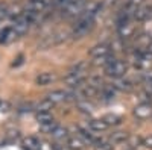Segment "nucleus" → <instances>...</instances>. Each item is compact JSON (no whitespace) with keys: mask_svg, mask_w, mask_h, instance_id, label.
<instances>
[{"mask_svg":"<svg viewBox=\"0 0 152 150\" xmlns=\"http://www.w3.org/2000/svg\"><path fill=\"white\" fill-rule=\"evenodd\" d=\"M41 150H55V144H50V143L41 141Z\"/></svg>","mask_w":152,"mask_h":150,"instance_id":"nucleus-35","label":"nucleus"},{"mask_svg":"<svg viewBox=\"0 0 152 150\" xmlns=\"http://www.w3.org/2000/svg\"><path fill=\"white\" fill-rule=\"evenodd\" d=\"M142 143H143V138H140V136H129V140H128V144L132 146L134 149L142 146Z\"/></svg>","mask_w":152,"mask_h":150,"instance_id":"nucleus-31","label":"nucleus"},{"mask_svg":"<svg viewBox=\"0 0 152 150\" xmlns=\"http://www.w3.org/2000/svg\"><path fill=\"white\" fill-rule=\"evenodd\" d=\"M151 43H152V36L149 33H140V35H137L135 38L132 40V43H131L132 53H145Z\"/></svg>","mask_w":152,"mask_h":150,"instance_id":"nucleus-5","label":"nucleus"},{"mask_svg":"<svg viewBox=\"0 0 152 150\" xmlns=\"http://www.w3.org/2000/svg\"><path fill=\"white\" fill-rule=\"evenodd\" d=\"M131 64L138 71H148L152 67V56L148 53H132Z\"/></svg>","mask_w":152,"mask_h":150,"instance_id":"nucleus-4","label":"nucleus"},{"mask_svg":"<svg viewBox=\"0 0 152 150\" xmlns=\"http://www.w3.org/2000/svg\"><path fill=\"white\" fill-rule=\"evenodd\" d=\"M66 3V0H52V6L53 8H56V9H59L61 11V8H62V5Z\"/></svg>","mask_w":152,"mask_h":150,"instance_id":"nucleus-34","label":"nucleus"},{"mask_svg":"<svg viewBox=\"0 0 152 150\" xmlns=\"http://www.w3.org/2000/svg\"><path fill=\"white\" fill-rule=\"evenodd\" d=\"M15 38H18V35L12 26H6L3 28V30H0V44H9Z\"/></svg>","mask_w":152,"mask_h":150,"instance_id":"nucleus-14","label":"nucleus"},{"mask_svg":"<svg viewBox=\"0 0 152 150\" xmlns=\"http://www.w3.org/2000/svg\"><path fill=\"white\" fill-rule=\"evenodd\" d=\"M58 126H59V124H58V123L53 120V121L46 123V124H40V129H41L44 133H49V135H50V133H52V132H53V130H55Z\"/></svg>","mask_w":152,"mask_h":150,"instance_id":"nucleus-29","label":"nucleus"},{"mask_svg":"<svg viewBox=\"0 0 152 150\" xmlns=\"http://www.w3.org/2000/svg\"><path fill=\"white\" fill-rule=\"evenodd\" d=\"M76 108L81 112H84V114H91L93 112V105L88 100H79V102H76Z\"/></svg>","mask_w":152,"mask_h":150,"instance_id":"nucleus-27","label":"nucleus"},{"mask_svg":"<svg viewBox=\"0 0 152 150\" xmlns=\"http://www.w3.org/2000/svg\"><path fill=\"white\" fill-rule=\"evenodd\" d=\"M24 12V11H23ZM32 26V23L26 18V17H24V14H21L15 21H14V24H12V28H14L15 29V32H17V35L18 36H21V35H24V33H26L28 30H29V28Z\"/></svg>","mask_w":152,"mask_h":150,"instance_id":"nucleus-10","label":"nucleus"},{"mask_svg":"<svg viewBox=\"0 0 152 150\" xmlns=\"http://www.w3.org/2000/svg\"><path fill=\"white\" fill-rule=\"evenodd\" d=\"M116 59V56H114V53H110L107 56H100V58H94L93 62H91V65L93 67H107L108 64H111V62Z\"/></svg>","mask_w":152,"mask_h":150,"instance_id":"nucleus-22","label":"nucleus"},{"mask_svg":"<svg viewBox=\"0 0 152 150\" xmlns=\"http://www.w3.org/2000/svg\"><path fill=\"white\" fill-rule=\"evenodd\" d=\"M35 120L38 121V124H46V123H50L53 121L55 117L50 111H43V112H37L35 114Z\"/></svg>","mask_w":152,"mask_h":150,"instance_id":"nucleus-23","label":"nucleus"},{"mask_svg":"<svg viewBox=\"0 0 152 150\" xmlns=\"http://www.w3.org/2000/svg\"><path fill=\"white\" fill-rule=\"evenodd\" d=\"M24 150H41V141L37 136H28L23 141Z\"/></svg>","mask_w":152,"mask_h":150,"instance_id":"nucleus-21","label":"nucleus"},{"mask_svg":"<svg viewBox=\"0 0 152 150\" xmlns=\"http://www.w3.org/2000/svg\"><path fill=\"white\" fill-rule=\"evenodd\" d=\"M117 3H119V0H100L99 2V15L107 11H111L113 6H116Z\"/></svg>","mask_w":152,"mask_h":150,"instance_id":"nucleus-25","label":"nucleus"},{"mask_svg":"<svg viewBox=\"0 0 152 150\" xmlns=\"http://www.w3.org/2000/svg\"><path fill=\"white\" fill-rule=\"evenodd\" d=\"M129 140V133L125 132V130H117V132H113L110 135V143L113 146H117V144H123V143H128Z\"/></svg>","mask_w":152,"mask_h":150,"instance_id":"nucleus-19","label":"nucleus"},{"mask_svg":"<svg viewBox=\"0 0 152 150\" xmlns=\"http://www.w3.org/2000/svg\"><path fill=\"white\" fill-rule=\"evenodd\" d=\"M67 146H69L72 150H84L87 144L79 138V136H70L69 141H67Z\"/></svg>","mask_w":152,"mask_h":150,"instance_id":"nucleus-24","label":"nucleus"},{"mask_svg":"<svg viewBox=\"0 0 152 150\" xmlns=\"http://www.w3.org/2000/svg\"><path fill=\"white\" fill-rule=\"evenodd\" d=\"M46 99H49L50 102H53L55 105H58V103H62V102H67V100H70V93L62 91V90H55V91H52V93H49Z\"/></svg>","mask_w":152,"mask_h":150,"instance_id":"nucleus-15","label":"nucleus"},{"mask_svg":"<svg viewBox=\"0 0 152 150\" xmlns=\"http://www.w3.org/2000/svg\"><path fill=\"white\" fill-rule=\"evenodd\" d=\"M138 21L135 20H129V21H125L122 24L117 26V33H119V38L123 41H128L135 38V32H137V24Z\"/></svg>","mask_w":152,"mask_h":150,"instance_id":"nucleus-3","label":"nucleus"},{"mask_svg":"<svg viewBox=\"0 0 152 150\" xmlns=\"http://www.w3.org/2000/svg\"><path fill=\"white\" fill-rule=\"evenodd\" d=\"M113 144L110 141H104V140H99L96 144H93V149L94 150H113Z\"/></svg>","mask_w":152,"mask_h":150,"instance_id":"nucleus-30","label":"nucleus"},{"mask_svg":"<svg viewBox=\"0 0 152 150\" xmlns=\"http://www.w3.org/2000/svg\"><path fill=\"white\" fill-rule=\"evenodd\" d=\"M113 53L111 50V46L108 43H100V44H96L94 47L90 49V56L94 59V58H100V56H107Z\"/></svg>","mask_w":152,"mask_h":150,"instance_id":"nucleus-11","label":"nucleus"},{"mask_svg":"<svg viewBox=\"0 0 152 150\" xmlns=\"http://www.w3.org/2000/svg\"><path fill=\"white\" fill-rule=\"evenodd\" d=\"M85 82H87L85 71H69V74L64 78V83L69 85L70 88H76V86H79Z\"/></svg>","mask_w":152,"mask_h":150,"instance_id":"nucleus-6","label":"nucleus"},{"mask_svg":"<svg viewBox=\"0 0 152 150\" xmlns=\"http://www.w3.org/2000/svg\"><path fill=\"white\" fill-rule=\"evenodd\" d=\"M113 85H114V88L120 93H131L135 86V82L123 76V78H119V79H114Z\"/></svg>","mask_w":152,"mask_h":150,"instance_id":"nucleus-9","label":"nucleus"},{"mask_svg":"<svg viewBox=\"0 0 152 150\" xmlns=\"http://www.w3.org/2000/svg\"><path fill=\"white\" fill-rule=\"evenodd\" d=\"M132 114L137 120H149V118H152V103H148V102L138 103L132 109Z\"/></svg>","mask_w":152,"mask_h":150,"instance_id":"nucleus-7","label":"nucleus"},{"mask_svg":"<svg viewBox=\"0 0 152 150\" xmlns=\"http://www.w3.org/2000/svg\"><path fill=\"white\" fill-rule=\"evenodd\" d=\"M142 146H143L145 149H149V150H152V135H148V136H145V138H143V143H142Z\"/></svg>","mask_w":152,"mask_h":150,"instance_id":"nucleus-33","label":"nucleus"},{"mask_svg":"<svg viewBox=\"0 0 152 150\" xmlns=\"http://www.w3.org/2000/svg\"><path fill=\"white\" fill-rule=\"evenodd\" d=\"M8 5H5V3H0V24L3 23V20L8 17Z\"/></svg>","mask_w":152,"mask_h":150,"instance_id":"nucleus-32","label":"nucleus"},{"mask_svg":"<svg viewBox=\"0 0 152 150\" xmlns=\"http://www.w3.org/2000/svg\"><path fill=\"white\" fill-rule=\"evenodd\" d=\"M104 120L107 121V124H108L110 128H111V126H117V124L122 123V117L117 115V114H107V115L104 117Z\"/></svg>","mask_w":152,"mask_h":150,"instance_id":"nucleus-28","label":"nucleus"},{"mask_svg":"<svg viewBox=\"0 0 152 150\" xmlns=\"http://www.w3.org/2000/svg\"><path fill=\"white\" fill-rule=\"evenodd\" d=\"M49 6H52V0H28V9L37 11V12H44Z\"/></svg>","mask_w":152,"mask_h":150,"instance_id":"nucleus-16","label":"nucleus"},{"mask_svg":"<svg viewBox=\"0 0 152 150\" xmlns=\"http://www.w3.org/2000/svg\"><path fill=\"white\" fill-rule=\"evenodd\" d=\"M56 80V74L55 73H50V71H46V73H40L35 79V83L38 86H47L50 83H53Z\"/></svg>","mask_w":152,"mask_h":150,"instance_id":"nucleus-17","label":"nucleus"},{"mask_svg":"<svg viewBox=\"0 0 152 150\" xmlns=\"http://www.w3.org/2000/svg\"><path fill=\"white\" fill-rule=\"evenodd\" d=\"M151 15H152V0H145L140 5V8L135 11L134 20L135 21H146V20H151Z\"/></svg>","mask_w":152,"mask_h":150,"instance_id":"nucleus-8","label":"nucleus"},{"mask_svg":"<svg viewBox=\"0 0 152 150\" xmlns=\"http://www.w3.org/2000/svg\"><path fill=\"white\" fill-rule=\"evenodd\" d=\"M50 136L58 143V144H61V143H64V141H69V138H70V135H69V129L67 128H64V126H58L52 133H50Z\"/></svg>","mask_w":152,"mask_h":150,"instance_id":"nucleus-18","label":"nucleus"},{"mask_svg":"<svg viewBox=\"0 0 152 150\" xmlns=\"http://www.w3.org/2000/svg\"><path fill=\"white\" fill-rule=\"evenodd\" d=\"M88 128H90L93 132H105L110 126L107 124V121L104 118H91L88 121Z\"/></svg>","mask_w":152,"mask_h":150,"instance_id":"nucleus-20","label":"nucleus"},{"mask_svg":"<svg viewBox=\"0 0 152 150\" xmlns=\"http://www.w3.org/2000/svg\"><path fill=\"white\" fill-rule=\"evenodd\" d=\"M78 136L85 143V144H88V146H93V144H96L100 138H97V136L93 133V130L88 128V129H85V128H78Z\"/></svg>","mask_w":152,"mask_h":150,"instance_id":"nucleus-12","label":"nucleus"},{"mask_svg":"<svg viewBox=\"0 0 152 150\" xmlns=\"http://www.w3.org/2000/svg\"><path fill=\"white\" fill-rule=\"evenodd\" d=\"M145 2V0H125L122 8L119 9L117 15H116V20H117V26L125 21H129V20H134V15H135V11L140 8V5Z\"/></svg>","mask_w":152,"mask_h":150,"instance_id":"nucleus-1","label":"nucleus"},{"mask_svg":"<svg viewBox=\"0 0 152 150\" xmlns=\"http://www.w3.org/2000/svg\"><path fill=\"white\" fill-rule=\"evenodd\" d=\"M122 150H137V149H134V147H132V146H129V144H126Z\"/></svg>","mask_w":152,"mask_h":150,"instance_id":"nucleus-40","label":"nucleus"},{"mask_svg":"<svg viewBox=\"0 0 152 150\" xmlns=\"http://www.w3.org/2000/svg\"><path fill=\"white\" fill-rule=\"evenodd\" d=\"M11 109V105L8 102H3V100H0V111H9Z\"/></svg>","mask_w":152,"mask_h":150,"instance_id":"nucleus-36","label":"nucleus"},{"mask_svg":"<svg viewBox=\"0 0 152 150\" xmlns=\"http://www.w3.org/2000/svg\"><path fill=\"white\" fill-rule=\"evenodd\" d=\"M55 150H72L67 144L64 146V144H55Z\"/></svg>","mask_w":152,"mask_h":150,"instance_id":"nucleus-37","label":"nucleus"},{"mask_svg":"<svg viewBox=\"0 0 152 150\" xmlns=\"http://www.w3.org/2000/svg\"><path fill=\"white\" fill-rule=\"evenodd\" d=\"M53 106H55L53 102H50L49 99H43L41 102H38L37 105H34V109H35L37 112H43V111H50Z\"/></svg>","mask_w":152,"mask_h":150,"instance_id":"nucleus-26","label":"nucleus"},{"mask_svg":"<svg viewBox=\"0 0 152 150\" xmlns=\"http://www.w3.org/2000/svg\"><path fill=\"white\" fill-rule=\"evenodd\" d=\"M145 53H148V55H151V56H152V43L149 44V47L146 49V52H145Z\"/></svg>","mask_w":152,"mask_h":150,"instance_id":"nucleus-39","label":"nucleus"},{"mask_svg":"<svg viewBox=\"0 0 152 150\" xmlns=\"http://www.w3.org/2000/svg\"><path fill=\"white\" fill-rule=\"evenodd\" d=\"M145 90H146L148 93H151V94H152V80L145 82Z\"/></svg>","mask_w":152,"mask_h":150,"instance_id":"nucleus-38","label":"nucleus"},{"mask_svg":"<svg viewBox=\"0 0 152 150\" xmlns=\"http://www.w3.org/2000/svg\"><path fill=\"white\" fill-rule=\"evenodd\" d=\"M105 74L113 79H119V78H123L126 74V70H128V65H126V62H123L122 59H114L111 64H108L105 68Z\"/></svg>","mask_w":152,"mask_h":150,"instance_id":"nucleus-2","label":"nucleus"},{"mask_svg":"<svg viewBox=\"0 0 152 150\" xmlns=\"http://www.w3.org/2000/svg\"><path fill=\"white\" fill-rule=\"evenodd\" d=\"M117 96V90L114 88L113 83H105L102 88L99 90V97L105 100V102H111V100H114Z\"/></svg>","mask_w":152,"mask_h":150,"instance_id":"nucleus-13","label":"nucleus"}]
</instances>
